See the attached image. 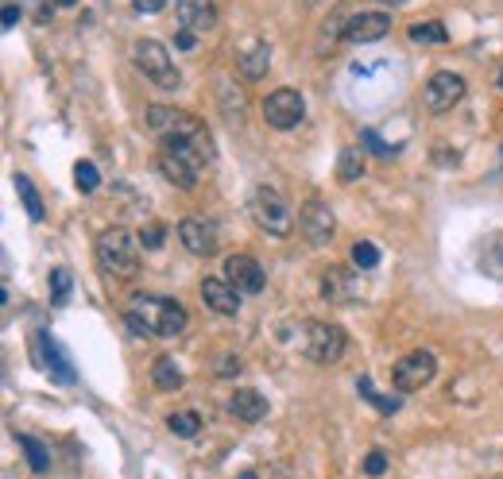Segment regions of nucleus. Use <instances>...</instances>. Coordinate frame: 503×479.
I'll return each instance as SVG.
<instances>
[{
    "label": "nucleus",
    "mask_w": 503,
    "mask_h": 479,
    "mask_svg": "<svg viewBox=\"0 0 503 479\" xmlns=\"http://www.w3.org/2000/svg\"><path fill=\"white\" fill-rule=\"evenodd\" d=\"M364 147H368V151H376V155H392V147H387L376 131H364Z\"/></svg>",
    "instance_id": "obj_33"
},
{
    "label": "nucleus",
    "mask_w": 503,
    "mask_h": 479,
    "mask_svg": "<svg viewBox=\"0 0 503 479\" xmlns=\"http://www.w3.org/2000/svg\"><path fill=\"white\" fill-rule=\"evenodd\" d=\"M74 182H78V190H82V193H93L97 186H101V174H97L93 162H78V167H74Z\"/></svg>",
    "instance_id": "obj_29"
},
{
    "label": "nucleus",
    "mask_w": 503,
    "mask_h": 479,
    "mask_svg": "<svg viewBox=\"0 0 503 479\" xmlns=\"http://www.w3.org/2000/svg\"><path fill=\"white\" fill-rule=\"evenodd\" d=\"M225 278H229L240 294H259L264 283H267L264 267H259L252 255H229V259H225Z\"/></svg>",
    "instance_id": "obj_13"
},
{
    "label": "nucleus",
    "mask_w": 503,
    "mask_h": 479,
    "mask_svg": "<svg viewBox=\"0 0 503 479\" xmlns=\"http://www.w3.org/2000/svg\"><path fill=\"white\" fill-rule=\"evenodd\" d=\"M248 213H252L256 228H264V233L275 236V240H287L290 233H295V209H290L287 197L279 190H271V186H259L252 193Z\"/></svg>",
    "instance_id": "obj_4"
},
{
    "label": "nucleus",
    "mask_w": 503,
    "mask_h": 479,
    "mask_svg": "<svg viewBox=\"0 0 503 479\" xmlns=\"http://www.w3.org/2000/svg\"><path fill=\"white\" fill-rule=\"evenodd\" d=\"M267 66H271V47H267L264 39H248V43L236 51V70L245 74L248 81H259V78H264Z\"/></svg>",
    "instance_id": "obj_15"
},
{
    "label": "nucleus",
    "mask_w": 503,
    "mask_h": 479,
    "mask_svg": "<svg viewBox=\"0 0 503 479\" xmlns=\"http://www.w3.org/2000/svg\"><path fill=\"white\" fill-rule=\"evenodd\" d=\"M337 178L345 182H356V178H364V151L361 147H349V151H341V159H337Z\"/></svg>",
    "instance_id": "obj_22"
},
{
    "label": "nucleus",
    "mask_w": 503,
    "mask_h": 479,
    "mask_svg": "<svg viewBox=\"0 0 503 479\" xmlns=\"http://www.w3.org/2000/svg\"><path fill=\"white\" fill-rule=\"evenodd\" d=\"M233 371H240V359H233V356H221V363H217V375H233Z\"/></svg>",
    "instance_id": "obj_37"
},
{
    "label": "nucleus",
    "mask_w": 503,
    "mask_h": 479,
    "mask_svg": "<svg viewBox=\"0 0 503 479\" xmlns=\"http://www.w3.org/2000/svg\"><path fill=\"white\" fill-rule=\"evenodd\" d=\"M24 20V12H20V5H5V20H0V24H5V31H12L16 24H20Z\"/></svg>",
    "instance_id": "obj_35"
},
{
    "label": "nucleus",
    "mask_w": 503,
    "mask_h": 479,
    "mask_svg": "<svg viewBox=\"0 0 503 479\" xmlns=\"http://www.w3.org/2000/svg\"><path fill=\"white\" fill-rule=\"evenodd\" d=\"M39 349H43V368L47 371H51L55 379H62V383H70V379H74V371H70V363H62V352H58V344L51 340V337H47V333H39Z\"/></svg>",
    "instance_id": "obj_20"
},
{
    "label": "nucleus",
    "mask_w": 503,
    "mask_h": 479,
    "mask_svg": "<svg viewBox=\"0 0 503 479\" xmlns=\"http://www.w3.org/2000/svg\"><path fill=\"white\" fill-rule=\"evenodd\" d=\"M178 240H183V247L190 255H202L209 259L221 247V236H217V224L205 221V217H186L178 221Z\"/></svg>",
    "instance_id": "obj_10"
},
{
    "label": "nucleus",
    "mask_w": 503,
    "mask_h": 479,
    "mask_svg": "<svg viewBox=\"0 0 503 479\" xmlns=\"http://www.w3.org/2000/svg\"><path fill=\"white\" fill-rule=\"evenodd\" d=\"M352 263H356L361 271L380 267V247H376V244H368V240H356V244H352Z\"/></svg>",
    "instance_id": "obj_28"
},
{
    "label": "nucleus",
    "mask_w": 503,
    "mask_h": 479,
    "mask_svg": "<svg viewBox=\"0 0 503 479\" xmlns=\"http://www.w3.org/2000/svg\"><path fill=\"white\" fill-rule=\"evenodd\" d=\"M302 117H306V101H302L299 89H275V93H267V101H264V120H267V128L290 131V128L302 124Z\"/></svg>",
    "instance_id": "obj_7"
},
{
    "label": "nucleus",
    "mask_w": 503,
    "mask_h": 479,
    "mask_svg": "<svg viewBox=\"0 0 503 479\" xmlns=\"http://www.w3.org/2000/svg\"><path fill=\"white\" fill-rule=\"evenodd\" d=\"M167 429L174 437H198L202 433V414L198 410H178V414L167 418Z\"/></svg>",
    "instance_id": "obj_24"
},
{
    "label": "nucleus",
    "mask_w": 503,
    "mask_h": 479,
    "mask_svg": "<svg viewBox=\"0 0 503 479\" xmlns=\"http://www.w3.org/2000/svg\"><path fill=\"white\" fill-rule=\"evenodd\" d=\"M345 349H349V340L337 325H330V321H306L302 325V356L306 359L337 363L341 356H345Z\"/></svg>",
    "instance_id": "obj_6"
},
{
    "label": "nucleus",
    "mask_w": 503,
    "mask_h": 479,
    "mask_svg": "<svg viewBox=\"0 0 503 479\" xmlns=\"http://www.w3.org/2000/svg\"><path fill=\"white\" fill-rule=\"evenodd\" d=\"M496 86H499V89H503V70H499V78H496Z\"/></svg>",
    "instance_id": "obj_42"
},
{
    "label": "nucleus",
    "mask_w": 503,
    "mask_h": 479,
    "mask_svg": "<svg viewBox=\"0 0 503 479\" xmlns=\"http://www.w3.org/2000/svg\"><path fill=\"white\" fill-rule=\"evenodd\" d=\"M140 236H132L128 228H105L97 236V263H101L105 275L132 278L140 271Z\"/></svg>",
    "instance_id": "obj_3"
},
{
    "label": "nucleus",
    "mask_w": 503,
    "mask_h": 479,
    "mask_svg": "<svg viewBox=\"0 0 503 479\" xmlns=\"http://www.w3.org/2000/svg\"><path fill=\"white\" fill-rule=\"evenodd\" d=\"M376 5H387V8H395V5H403V0H376Z\"/></svg>",
    "instance_id": "obj_40"
},
{
    "label": "nucleus",
    "mask_w": 503,
    "mask_h": 479,
    "mask_svg": "<svg viewBox=\"0 0 503 479\" xmlns=\"http://www.w3.org/2000/svg\"><path fill=\"white\" fill-rule=\"evenodd\" d=\"M321 294H326V302H333V306H349L356 298L352 275L341 271V267H330V275L321 278Z\"/></svg>",
    "instance_id": "obj_19"
},
{
    "label": "nucleus",
    "mask_w": 503,
    "mask_h": 479,
    "mask_svg": "<svg viewBox=\"0 0 503 479\" xmlns=\"http://www.w3.org/2000/svg\"><path fill=\"white\" fill-rule=\"evenodd\" d=\"M461 97H465V78L453 70H437L422 89V105L430 112H449L453 105H461Z\"/></svg>",
    "instance_id": "obj_8"
},
{
    "label": "nucleus",
    "mask_w": 503,
    "mask_h": 479,
    "mask_svg": "<svg viewBox=\"0 0 503 479\" xmlns=\"http://www.w3.org/2000/svg\"><path fill=\"white\" fill-rule=\"evenodd\" d=\"M387 472V456L376 449V453H368V460H364V475H372V479H376V475H383Z\"/></svg>",
    "instance_id": "obj_32"
},
{
    "label": "nucleus",
    "mask_w": 503,
    "mask_h": 479,
    "mask_svg": "<svg viewBox=\"0 0 503 479\" xmlns=\"http://www.w3.org/2000/svg\"><path fill=\"white\" fill-rule=\"evenodd\" d=\"M16 193H20V202H24V209H27V217H31V221H43V197H39L36 186H31V178H27V174H16Z\"/></svg>",
    "instance_id": "obj_23"
},
{
    "label": "nucleus",
    "mask_w": 503,
    "mask_h": 479,
    "mask_svg": "<svg viewBox=\"0 0 503 479\" xmlns=\"http://www.w3.org/2000/svg\"><path fill=\"white\" fill-rule=\"evenodd\" d=\"M411 39H414V43H445L449 31L437 24V20H422V24L411 27Z\"/></svg>",
    "instance_id": "obj_27"
},
{
    "label": "nucleus",
    "mask_w": 503,
    "mask_h": 479,
    "mask_svg": "<svg viewBox=\"0 0 503 479\" xmlns=\"http://www.w3.org/2000/svg\"><path fill=\"white\" fill-rule=\"evenodd\" d=\"M148 128L163 140L159 151L178 155L183 162H190L198 174L214 162V140H209V128L198 117H190V112L167 109V105H152L148 109Z\"/></svg>",
    "instance_id": "obj_1"
},
{
    "label": "nucleus",
    "mask_w": 503,
    "mask_h": 479,
    "mask_svg": "<svg viewBox=\"0 0 503 479\" xmlns=\"http://www.w3.org/2000/svg\"><path fill=\"white\" fill-rule=\"evenodd\" d=\"M152 383H155L159 390H178V387H183V371H178V363H174L171 356H159V359H155Z\"/></svg>",
    "instance_id": "obj_21"
},
{
    "label": "nucleus",
    "mask_w": 503,
    "mask_h": 479,
    "mask_svg": "<svg viewBox=\"0 0 503 479\" xmlns=\"http://www.w3.org/2000/svg\"><path fill=\"white\" fill-rule=\"evenodd\" d=\"M163 240H167V228H163V224H148V228L140 233L143 252H159V247H163Z\"/></svg>",
    "instance_id": "obj_31"
},
{
    "label": "nucleus",
    "mask_w": 503,
    "mask_h": 479,
    "mask_svg": "<svg viewBox=\"0 0 503 479\" xmlns=\"http://www.w3.org/2000/svg\"><path fill=\"white\" fill-rule=\"evenodd\" d=\"M434 375H437L434 352H411V356H403V359L395 363V371H392V379H395L399 390H422Z\"/></svg>",
    "instance_id": "obj_11"
},
{
    "label": "nucleus",
    "mask_w": 503,
    "mask_h": 479,
    "mask_svg": "<svg viewBox=\"0 0 503 479\" xmlns=\"http://www.w3.org/2000/svg\"><path fill=\"white\" fill-rule=\"evenodd\" d=\"M356 390H361L368 402H376V406L383 410V414H395V410H399V399H380V394L372 390V379H361V383H356Z\"/></svg>",
    "instance_id": "obj_30"
},
{
    "label": "nucleus",
    "mask_w": 503,
    "mask_h": 479,
    "mask_svg": "<svg viewBox=\"0 0 503 479\" xmlns=\"http://www.w3.org/2000/svg\"><path fill=\"white\" fill-rule=\"evenodd\" d=\"M387 31H392V16H383V12H356L345 20L349 43H380Z\"/></svg>",
    "instance_id": "obj_12"
},
{
    "label": "nucleus",
    "mask_w": 503,
    "mask_h": 479,
    "mask_svg": "<svg viewBox=\"0 0 503 479\" xmlns=\"http://www.w3.org/2000/svg\"><path fill=\"white\" fill-rule=\"evenodd\" d=\"M124 321L136 337H183L190 325L186 309L174 298H159V294H132Z\"/></svg>",
    "instance_id": "obj_2"
},
{
    "label": "nucleus",
    "mask_w": 503,
    "mask_h": 479,
    "mask_svg": "<svg viewBox=\"0 0 503 479\" xmlns=\"http://www.w3.org/2000/svg\"><path fill=\"white\" fill-rule=\"evenodd\" d=\"M20 449L27 453V464H31V472L36 475H43L47 468H51V460H47V449L36 441V437H27V433H20Z\"/></svg>",
    "instance_id": "obj_25"
},
{
    "label": "nucleus",
    "mask_w": 503,
    "mask_h": 479,
    "mask_svg": "<svg viewBox=\"0 0 503 479\" xmlns=\"http://www.w3.org/2000/svg\"><path fill=\"white\" fill-rule=\"evenodd\" d=\"M229 414L236 422L256 425V422L267 418V399L259 390H252V387H240V390H233V399H229Z\"/></svg>",
    "instance_id": "obj_16"
},
{
    "label": "nucleus",
    "mask_w": 503,
    "mask_h": 479,
    "mask_svg": "<svg viewBox=\"0 0 503 479\" xmlns=\"http://www.w3.org/2000/svg\"><path fill=\"white\" fill-rule=\"evenodd\" d=\"M155 167L163 171V178L171 182V186H178V190H194V186H198V171H194L190 162H183L178 155H171V151H159L155 155Z\"/></svg>",
    "instance_id": "obj_18"
},
{
    "label": "nucleus",
    "mask_w": 503,
    "mask_h": 479,
    "mask_svg": "<svg viewBox=\"0 0 503 479\" xmlns=\"http://www.w3.org/2000/svg\"><path fill=\"white\" fill-rule=\"evenodd\" d=\"M51 5H58V8H74L78 0H51Z\"/></svg>",
    "instance_id": "obj_38"
},
{
    "label": "nucleus",
    "mask_w": 503,
    "mask_h": 479,
    "mask_svg": "<svg viewBox=\"0 0 503 479\" xmlns=\"http://www.w3.org/2000/svg\"><path fill=\"white\" fill-rule=\"evenodd\" d=\"M132 62H136V70L159 89H178V86H183V74H178L171 51L159 39H140L132 47Z\"/></svg>",
    "instance_id": "obj_5"
},
{
    "label": "nucleus",
    "mask_w": 503,
    "mask_h": 479,
    "mask_svg": "<svg viewBox=\"0 0 503 479\" xmlns=\"http://www.w3.org/2000/svg\"><path fill=\"white\" fill-rule=\"evenodd\" d=\"M167 0H132V8L136 12H163Z\"/></svg>",
    "instance_id": "obj_36"
},
{
    "label": "nucleus",
    "mask_w": 503,
    "mask_h": 479,
    "mask_svg": "<svg viewBox=\"0 0 503 479\" xmlns=\"http://www.w3.org/2000/svg\"><path fill=\"white\" fill-rule=\"evenodd\" d=\"M202 302L214 313L233 318V313L240 309V290L229 283V278H205V283H202Z\"/></svg>",
    "instance_id": "obj_14"
},
{
    "label": "nucleus",
    "mask_w": 503,
    "mask_h": 479,
    "mask_svg": "<svg viewBox=\"0 0 503 479\" xmlns=\"http://www.w3.org/2000/svg\"><path fill=\"white\" fill-rule=\"evenodd\" d=\"M70 290H74V275L67 267H55L51 271V302L55 306H67L70 302Z\"/></svg>",
    "instance_id": "obj_26"
},
{
    "label": "nucleus",
    "mask_w": 503,
    "mask_h": 479,
    "mask_svg": "<svg viewBox=\"0 0 503 479\" xmlns=\"http://www.w3.org/2000/svg\"><path fill=\"white\" fill-rule=\"evenodd\" d=\"M236 479H259V475H256V472H240Z\"/></svg>",
    "instance_id": "obj_41"
},
{
    "label": "nucleus",
    "mask_w": 503,
    "mask_h": 479,
    "mask_svg": "<svg viewBox=\"0 0 503 479\" xmlns=\"http://www.w3.org/2000/svg\"><path fill=\"white\" fill-rule=\"evenodd\" d=\"M194 43H198V36H194V31H186V27H178V36H174L178 51H194Z\"/></svg>",
    "instance_id": "obj_34"
},
{
    "label": "nucleus",
    "mask_w": 503,
    "mask_h": 479,
    "mask_svg": "<svg viewBox=\"0 0 503 479\" xmlns=\"http://www.w3.org/2000/svg\"><path fill=\"white\" fill-rule=\"evenodd\" d=\"M496 252H499V263H503V233L496 236Z\"/></svg>",
    "instance_id": "obj_39"
},
{
    "label": "nucleus",
    "mask_w": 503,
    "mask_h": 479,
    "mask_svg": "<svg viewBox=\"0 0 503 479\" xmlns=\"http://www.w3.org/2000/svg\"><path fill=\"white\" fill-rule=\"evenodd\" d=\"M299 228H302V236H306V244H310V247L330 244V240H333V228H337L333 209H330L326 202H321V197H314V202H306V205H302V213H299Z\"/></svg>",
    "instance_id": "obj_9"
},
{
    "label": "nucleus",
    "mask_w": 503,
    "mask_h": 479,
    "mask_svg": "<svg viewBox=\"0 0 503 479\" xmlns=\"http://www.w3.org/2000/svg\"><path fill=\"white\" fill-rule=\"evenodd\" d=\"M217 24V8L209 5V0H178V27H186V31H209Z\"/></svg>",
    "instance_id": "obj_17"
}]
</instances>
